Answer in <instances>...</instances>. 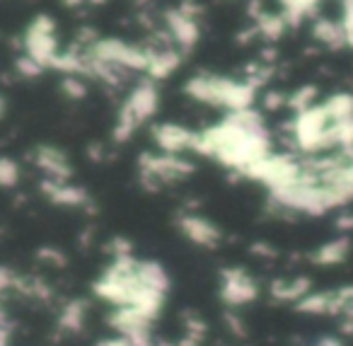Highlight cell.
<instances>
[{
    "label": "cell",
    "instance_id": "cell-26",
    "mask_svg": "<svg viewBox=\"0 0 353 346\" xmlns=\"http://www.w3.org/2000/svg\"><path fill=\"white\" fill-rule=\"evenodd\" d=\"M97 346H133L128 339H123V336H109V339H102V341H97Z\"/></svg>",
    "mask_w": 353,
    "mask_h": 346
},
{
    "label": "cell",
    "instance_id": "cell-7",
    "mask_svg": "<svg viewBox=\"0 0 353 346\" xmlns=\"http://www.w3.org/2000/svg\"><path fill=\"white\" fill-rule=\"evenodd\" d=\"M218 296H221L223 305L237 310L259 298V286L256 281L240 267H228L221 271V281H218Z\"/></svg>",
    "mask_w": 353,
    "mask_h": 346
},
{
    "label": "cell",
    "instance_id": "cell-1",
    "mask_svg": "<svg viewBox=\"0 0 353 346\" xmlns=\"http://www.w3.org/2000/svg\"><path fill=\"white\" fill-rule=\"evenodd\" d=\"M92 293L109 307H133L155 322L170 293V273L160 262L131 254L112 259L92 281Z\"/></svg>",
    "mask_w": 353,
    "mask_h": 346
},
{
    "label": "cell",
    "instance_id": "cell-18",
    "mask_svg": "<svg viewBox=\"0 0 353 346\" xmlns=\"http://www.w3.org/2000/svg\"><path fill=\"white\" fill-rule=\"evenodd\" d=\"M332 315H341L353 322V286H341L332 291Z\"/></svg>",
    "mask_w": 353,
    "mask_h": 346
},
{
    "label": "cell",
    "instance_id": "cell-13",
    "mask_svg": "<svg viewBox=\"0 0 353 346\" xmlns=\"http://www.w3.org/2000/svg\"><path fill=\"white\" fill-rule=\"evenodd\" d=\"M88 322V302L75 298V300H65L59 307L56 315V329L65 331V334H80Z\"/></svg>",
    "mask_w": 353,
    "mask_h": 346
},
{
    "label": "cell",
    "instance_id": "cell-11",
    "mask_svg": "<svg viewBox=\"0 0 353 346\" xmlns=\"http://www.w3.org/2000/svg\"><path fill=\"white\" fill-rule=\"evenodd\" d=\"M32 160H34V167L44 175V180H54V182H70L73 177V167H70V160L61 148L56 146H37L34 153H32Z\"/></svg>",
    "mask_w": 353,
    "mask_h": 346
},
{
    "label": "cell",
    "instance_id": "cell-22",
    "mask_svg": "<svg viewBox=\"0 0 353 346\" xmlns=\"http://www.w3.org/2000/svg\"><path fill=\"white\" fill-rule=\"evenodd\" d=\"M17 278H20V273H17L15 269L0 267V300H6V298L15 296Z\"/></svg>",
    "mask_w": 353,
    "mask_h": 346
},
{
    "label": "cell",
    "instance_id": "cell-16",
    "mask_svg": "<svg viewBox=\"0 0 353 346\" xmlns=\"http://www.w3.org/2000/svg\"><path fill=\"white\" fill-rule=\"evenodd\" d=\"M314 39L319 41V44L329 46V49H341V46H346V30H343L341 20H317L314 22V30H312Z\"/></svg>",
    "mask_w": 353,
    "mask_h": 346
},
{
    "label": "cell",
    "instance_id": "cell-33",
    "mask_svg": "<svg viewBox=\"0 0 353 346\" xmlns=\"http://www.w3.org/2000/svg\"><path fill=\"white\" fill-rule=\"evenodd\" d=\"M90 3H94V6H99V3H104V0H90Z\"/></svg>",
    "mask_w": 353,
    "mask_h": 346
},
{
    "label": "cell",
    "instance_id": "cell-30",
    "mask_svg": "<svg viewBox=\"0 0 353 346\" xmlns=\"http://www.w3.org/2000/svg\"><path fill=\"white\" fill-rule=\"evenodd\" d=\"M6 112H8V102H6V97L0 95V119L6 117Z\"/></svg>",
    "mask_w": 353,
    "mask_h": 346
},
{
    "label": "cell",
    "instance_id": "cell-24",
    "mask_svg": "<svg viewBox=\"0 0 353 346\" xmlns=\"http://www.w3.org/2000/svg\"><path fill=\"white\" fill-rule=\"evenodd\" d=\"M223 322L228 325V331H230L232 336H237V339H245V336H247L245 322H242V317L237 315L235 310H230V307H228L225 315H223Z\"/></svg>",
    "mask_w": 353,
    "mask_h": 346
},
{
    "label": "cell",
    "instance_id": "cell-23",
    "mask_svg": "<svg viewBox=\"0 0 353 346\" xmlns=\"http://www.w3.org/2000/svg\"><path fill=\"white\" fill-rule=\"evenodd\" d=\"M61 90H63L70 99H83L85 95H88V85H85L83 78H78V75H65Z\"/></svg>",
    "mask_w": 353,
    "mask_h": 346
},
{
    "label": "cell",
    "instance_id": "cell-8",
    "mask_svg": "<svg viewBox=\"0 0 353 346\" xmlns=\"http://www.w3.org/2000/svg\"><path fill=\"white\" fill-rule=\"evenodd\" d=\"M199 10H194V6H179L170 8L165 12V30L170 41L176 49L189 51L199 44V37H201V27H199Z\"/></svg>",
    "mask_w": 353,
    "mask_h": 346
},
{
    "label": "cell",
    "instance_id": "cell-5",
    "mask_svg": "<svg viewBox=\"0 0 353 346\" xmlns=\"http://www.w3.org/2000/svg\"><path fill=\"white\" fill-rule=\"evenodd\" d=\"M194 175V162L184 155H170V153H143L138 157V180L145 189L157 191L167 184L187 180Z\"/></svg>",
    "mask_w": 353,
    "mask_h": 346
},
{
    "label": "cell",
    "instance_id": "cell-29",
    "mask_svg": "<svg viewBox=\"0 0 353 346\" xmlns=\"http://www.w3.org/2000/svg\"><path fill=\"white\" fill-rule=\"evenodd\" d=\"M312 346H343L339 339H334V336H322L319 341H314Z\"/></svg>",
    "mask_w": 353,
    "mask_h": 346
},
{
    "label": "cell",
    "instance_id": "cell-25",
    "mask_svg": "<svg viewBox=\"0 0 353 346\" xmlns=\"http://www.w3.org/2000/svg\"><path fill=\"white\" fill-rule=\"evenodd\" d=\"M15 68H17V73H20L22 78H39V75L44 73V68H41L37 61H32L30 56H25V54L17 59Z\"/></svg>",
    "mask_w": 353,
    "mask_h": 346
},
{
    "label": "cell",
    "instance_id": "cell-19",
    "mask_svg": "<svg viewBox=\"0 0 353 346\" xmlns=\"http://www.w3.org/2000/svg\"><path fill=\"white\" fill-rule=\"evenodd\" d=\"M312 104H317V88L303 85V88H298L293 95H288V104H285V107H290L295 114H300L312 107Z\"/></svg>",
    "mask_w": 353,
    "mask_h": 346
},
{
    "label": "cell",
    "instance_id": "cell-12",
    "mask_svg": "<svg viewBox=\"0 0 353 346\" xmlns=\"http://www.w3.org/2000/svg\"><path fill=\"white\" fill-rule=\"evenodd\" d=\"M39 189L51 204L61 206V209H92V199H90L88 191L83 186L70 184V182L41 180Z\"/></svg>",
    "mask_w": 353,
    "mask_h": 346
},
{
    "label": "cell",
    "instance_id": "cell-17",
    "mask_svg": "<svg viewBox=\"0 0 353 346\" xmlns=\"http://www.w3.org/2000/svg\"><path fill=\"white\" fill-rule=\"evenodd\" d=\"M295 310L303 315H332V291H310L295 302Z\"/></svg>",
    "mask_w": 353,
    "mask_h": 346
},
{
    "label": "cell",
    "instance_id": "cell-20",
    "mask_svg": "<svg viewBox=\"0 0 353 346\" xmlns=\"http://www.w3.org/2000/svg\"><path fill=\"white\" fill-rule=\"evenodd\" d=\"M20 182V165L12 157L0 155V186L3 189H12Z\"/></svg>",
    "mask_w": 353,
    "mask_h": 346
},
{
    "label": "cell",
    "instance_id": "cell-14",
    "mask_svg": "<svg viewBox=\"0 0 353 346\" xmlns=\"http://www.w3.org/2000/svg\"><path fill=\"white\" fill-rule=\"evenodd\" d=\"M312 291V283L307 276H295V278H274L269 283V296L276 302H298Z\"/></svg>",
    "mask_w": 353,
    "mask_h": 346
},
{
    "label": "cell",
    "instance_id": "cell-10",
    "mask_svg": "<svg viewBox=\"0 0 353 346\" xmlns=\"http://www.w3.org/2000/svg\"><path fill=\"white\" fill-rule=\"evenodd\" d=\"M176 228H179V233H182L189 242L196 244V247L216 249V247H221V242H223V230L218 228L213 220L203 218V215H199V213H192V211L176 215Z\"/></svg>",
    "mask_w": 353,
    "mask_h": 346
},
{
    "label": "cell",
    "instance_id": "cell-6",
    "mask_svg": "<svg viewBox=\"0 0 353 346\" xmlns=\"http://www.w3.org/2000/svg\"><path fill=\"white\" fill-rule=\"evenodd\" d=\"M22 46H25V56L37 61L44 70L54 68L56 59L61 54L59 39H56V22L49 15H37L27 25Z\"/></svg>",
    "mask_w": 353,
    "mask_h": 346
},
{
    "label": "cell",
    "instance_id": "cell-3",
    "mask_svg": "<svg viewBox=\"0 0 353 346\" xmlns=\"http://www.w3.org/2000/svg\"><path fill=\"white\" fill-rule=\"evenodd\" d=\"M184 93L196 102L208 104V107L225 109V112H242V109H252L259 88H254L247 78L235 80L216 73H199L187 80Z\"/></svg>",
    "mask_w": 353,
    "mask_h": 346
},
{
    "label": "cell",
    "instance_id": "cell-28",
    "mask_svg": "<svg viewBox=\"0 0 353 346\" xmlns=\"http://www.w3.org/2000/svg\"><path fill=\"white\" fill-rule=\"evenodd\" d=\"M336 228H339V230H343V233H348V230H353V215H351V213L341 215V218L336 220Z\"/></svg>",
    "mask_w": 353,
    "mask_h": 346
},
{
    "label": "cell",
    "instance_id": "cell-27",
    "mask_svg": "<svg viewBox=\"0 0 353 346\" xmlns=\"http://www.w3.org/2000/svg\"><path fill=\"white\" fill-rule=\"evenodd\" d=\"M252 254H256V257H276V252H274V247H269V244H254V247H252Z\"/></svg>",
    "mask_w": 353,
    "mask_h": 346
},
{
    "label": "cell",
    "instance_id": "cell-2",
    "mask_svg": "<svg viewBox=\"0 0 353 346\" xmlns=\"http://www.w3.org/2000/svg\"><path fill=\"white\" fill-rule=\"evenodd\" d=\"M196 153L203 157H213L223 167L235 172L250 170L254 162L271 155V136L256 109L228 112L216 126L199 131Z\"/></svg>",
    "mask_w": 353,
    "mask_h": 346
},
{
    "label": "cell",
    "instance_id": "cell-21",
    "mask_svg": "<svg viewBox=\"0 0 353 346\" xmlns=\"http://www.w3.org/2000/svg\"><path fill=\"white\" fill-rule=\"evenodd\" d=\"M37 262L46 269H63L68 264V257L63 254V249L59 247H41L37 252Z\"/></svg>",
    "mask_w": 353,
    "mask_h": 346
},
{
    "label": "cell",
    "instance_id": "cell-4",
    "mask_svg": "<svg viewBox=\"0 0 353 346\" xmlns=\"http://www.w3.org/2000/svg\"><path fill=\"white\" fill-rule=\"evenodd\" d=\"M157 107H160V90H157L155 80H150V78L141 80V83L126 95L121 107H119L112 138L117 143H126L143 124H148L155 117Z\"/></svg>",
    "mask_w": 353,
    "mask_h": 346
},
{
    "label": "cell",
    "instance_id": "cell-32",
    "mask_svg": "<svg viewBox=\"0 0 353 346\" xmlns=\"http://www.w3.org/2000/svg\"><path fill=\"white\" fill-rule=\"evenodd\" d=\"M346 46H351V49H353V32H351V35H348V39H346Z\"/></svg>",
    "mask_w": 353,
    "mask_h": 346
},
{
    "label": "cell",
    "instance_id": "cell-34",
    "mask_svg": "<svg viewBox=\"0 0 353 346\" xmlns=\"http://www.w3.org/2000/svg\"><path fill=\"white\" fill-rule=\"evenodd\" d=\"M216 346H230V344H216Z\"/></svg>",
    "mask_w": 353,
    "mask_h": 346
},
{
    "label": "cell",
    "instance_id": "cell-9",
    "mask_svg": "<svg viewBox=\"0 0 353 346\" xmlns=\"http://www.w3.org/2000/svg\"><path fill=\"white\" fill-rule=\"evenodd\" d=\"M152 143L160 153H170V155H187V153H196L199 131L182 126V124L162 122L155 124L150 131Z\"/></svg>",
    "mask_w": 353,
    "mask_h": 346
},
{
    "label": "cell",
    "instance_id": "cell-31",
    "mask_svg": "<svg viewBox=\"0 0 353 346\" xmlns=\"http://www.w3.org/2000/svg\"><path fill=\"white\" fill-rule=\"evenodd\" d=\"M63 3H65L68 8H78V6H83L85 0H63Z\"/></svg>",
    "mask_w": 353,
    "mask_h": 346
},
{
    "label": "cell",
    "instance_id": "cell-15",
    "mask_svg": "<svg viewBox=\"0 0 353 346\" xmlns=\"http://www.w3.org/2000/svg\"><path fill=\"white\" fill-rule=\"evenodd\" d=\"M348 252H351V240L334 238V240H329V242H324L322 247L314 249L310 259H312L317 267H336V264H341L343 259L348 257Z\"/></svg>",
    "mask_w": 353,
    "mask_h": 346
}]
</instances>
